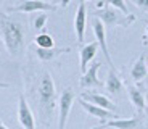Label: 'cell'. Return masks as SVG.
<instances>
[{"instance_id": "obj_16", "label": "cell", "mask_w": 148, "mask_h": 129, "mask_svg": "<svg viewBox=\"0 0 148 129\" xmlns=\"http://www.w3.org/2000/svg\"><path fill=\"white\" fill-rule=\"evenodd\" d=\"M147 73H148V70H147V65H145V57L140 55L137 60H135V63L132 65L130 77H132L135 82H140L147 77Z\"/></svg>"}, {"instance_id": "obj_18", "label": "cell", "mask_w": 148, "mask_h": 129, "mask_svg": "<svg viewBox=\"0 0 148 129\" xmlns=\"http://www.w3.org/2000/svg\"><path fill=\"white\" fill-rule=\"evenodd\" d=\"M37 47H42V48H50V47H55V41H53V37L47 32H40L37 34L36 39H34Z\"/></svg>"}, {"instance_id": "obj_8", "label": "cell", "mask_w": 148, "mask_h": 129, "mask_svg": "<svg viewBox=\"0 0 148 129\" xmlns=\"http://www.w3.org/2000/svg\"><path fill=\"white\" fill-rule=\"evenodd\" d=\"M103 128H114V129H143V116L135 115L132 118L122 119V118H114L110 121L101 123Z\"/></svg>"}, {"instance_id": "obj_26", "label": "cell", "mask_w": 148, "mask_h": 129, "mask_svg": "<svg viewBox=\"0 0 148 129\" xmlns=\"http://www.w3.org/2000/svg\"><path fill=\"white\" fill-rule=\"evenodd\" d=\"M0 129H8V128H7V126H5L2 121H0Z\"/></svg>"}, {"instance_id": "obj_12", "label": "cell", "mask_w": 148, "mask_h": 129, "mask_svg": "<svg viewBox=\"0 0 148 129\" xmlns=\"http://www.w3.org/2000/svg\"><path fill=\"white\" fill-rule=\"evenodd\" d=\"M85 21H87V8H85V2H81L74 16V31L77 36L79 42H84V34H85Z\"/></svg>"}, {"instance_id": "obj_9", "label": "cell", "mask_w": 148, "mask_h": 129, "mask_svg": "<svg viewBox=\"0 0 148 129\" xmlns=\"http://www.w3.org/2000/svg\"><path fill=\"white\" fill-rule=\"evenodd\" d=\"M92 26H93V32H95L97 44H98V47H101L105 60H106V63L110 65V66H113V61H111L110 52H108V45H106V28H105V24L98 18H93Z\"/></svg>"}, {"instance_id": "obj_3", "label": "cell", "mask_w": 148, "mask_h": 129, "mask_svg": "<svg viewBox=\"0 0 148 129\" xmlns=\"http://www.w3.org/2000/svg\"><path fill=\"white\" fill-rule=\"evenodd\" d=\"M93 16L98 18L105 24V28H114V26H121V28H129L135 23V15L127 13L124 15L121 10L113 7H100L93 11Z\"/></svg>"}, {"instance_id": "obj_15", "label": "cell", "mask_w": 148, "mask_h": 129, "mask_svg": "<svg viewBox=\"0 0 148 129\" xmlns=\"http://www.w3.org/2000/svg\"><path fill=\"white\" fill-rule=\"evenodd\" d=\"M71 52V48H56V47H50V48H42V47H37L36 48V55L40 61H52L55 60L58 55L61 53H68Z\"/></svg>"}, {"instance_id": "obj_5", "label": "cell", "mask_w": 148, "mask_h": 129, "mask_svg": "<svg viewBox=\"0 0 148 129\" xmlns=\"http://www.w3.org/2000/svg\"><path fill=\"white\" fill-rule=\"evenodd\" d=\"M56 5L44 2V0H23L16 7H10L8 11H19V13H34V11H55Z\"/></svg>"}, {"instance_id": "obj_25", "label": "cell", "mask_w": 148, "mask_h": 129, "mask_svg": "<svg viewBox=\"0 0 148 129\" xmlns=\"http://www.w3.org/2000/svg\"><path fill=\"white\" fill-rule=\"evenodd\" d=\"M60 2H61V0H50V3H53V5H56V3L60 5Z\"/></svg>"}, {"instance_id": "obj_21", "label": "cell", "mask_w": 148, "mask_h": 129, "mask_svg": "<svg viewBox=\"0 0 148 129\" xmlns=\"http://www.w3.org/2000/svg\"><path fill=\"white\" fill-rule=\"evenodd\" d=\"M130 2H132L137 8H140L142 11L148 13V0H130Z\"/></svg>"}, {"instance_id": "obj_2", "label": "cell", "mask_w": 148, "mask_h": 129, "mask_svg": "<svg viewBox=\"0 0 148 129\" xmlns=\"http://www.w3.org/2000/svg\"><path fill=\"white\" fill-rule=\"evenodd\" d=\"M0 36L11 58L23 57L26 47V29L21 21L0 11Z\"/></svg>"}, {"instance_id": "obj_1", "label": "cell", "mask_w": 148, "mask_h": 129, "mask_svg": "<svg viewBox=\"0 0 148 129\" xmlns=\"http://www.w3.org/2000/svg\"><path fill=\"white\" fill-rule=\"evenodd\" d=\"M29 94L36 102V108L44 124L52 123V115L56 105V89L53 77L48 71H40L36 77H31Z\"/></svg>"}, {"instance_id": "obj_7", "label": "cell", "mask_w": 148, "mask_h": 129, "mask_svg": "<svg viewBox=\"0 0 148 129\" xmlns=\"http://www.w3.org/2000/svg\"><path fill=\"white\" fill-rule=\"evenodd\" d=\"M101 68V61H93L92 66L82 73V77L79 79V86L82 89H92V87H101V81L98 79V70Z\"/></svg>"}, {"instance_id": "obj_13", "label": "cell", "mask_w": 148, "mask_h": 129, "mask_svg": "<svg viewBox=\"0 0 148 129\" xmlns=\"http://www.w3.org/2000/svg\"><path fill=\"white\" fill-rule=\"evenodd\" d=\"M81 99L87 100V102L93 103V105H98V107L105 108V110H116V105L108 99L106 95H101V94H97L93 90H89V92H84L81 95Z\"/></svg>"}, {"instance_id": "obj_11", "label": "cell", "mask_w": 148, "mask_h": 129, "mask_svg": "<svg viewBox=\"0 0 148 129\" xmlns=\"http://www.w3.org/2000/svg\"><path fill=\"white\" fill-rule=\"evenodd\" d=\"M79 103H81L82 108H84L90 116H95V118L101 119V123L108 121V119H114V118H118V116H119V115L111 113L110 110H105V108L98 107V105H93V103L87 102V100H84V99H79Z\"/></svg>"}, {"instance_id": "obj_20", "label": "cell", "mask_w": 148, "mask_h": 129, "mask_svg": "<svg viewBox=\"0 0 148 129\" xmlns=\"http://www.w3.org/2000/svg\"><path fill=\"white\" fill-rule=\"evenodd\" d=\"M47 19H48V15H47V13H40V15H37L36 18H34V21H32L34 29H37V31H39V29H44Z\"/></svg>"}, {"instance_id": "obj_29", "label": "cell", "mask_w": 148, "mask_h": 129, "mask_svg": "<svg viewBox=\"0 0 148 129\" xmlns=\"http://www.w3.org/2000/svg\"><path fill=\"white\" fill-rule=\"evenodd\" d=\"M93 129H97V128H93Z\"/></svg>"}, {"instance_id": "obj_28", "label": "cell", "mask_w": 148, "mask_h": 129, "mask_svg": "<svg viewBox=\"0 0 148 129\" xmlns=\"http://www.w3.org/2000/svg\"><path fill=\"white\" fill-rule=\"evenodd\" d=\"M147 99H148V95H147Z\"/></svg>"}, {"instance_id": "obj_6", "label": "cell", "mask_w": 148, "mask_h": 129, "mask_svg": "<svg viewBox=\"0 0 148 129\" xmlns=\"http://www.w3.org/2000/svg\"><path fill=\"white\" fill-rule=\"evenodd\" d=\"M18 121L23 129H36V119L24 94H19L18 99Z\"/></svg>"}, {"instance_id": "obj_22", "label": "cell", "mask_w": 148, "mask_h": 129, "mask_svg": "<svg viewBox=\"0 0 148 129\" xmlns=\"http://www.w3.org/2000/svg\"><path fill=\"white\" fill-rule=\"evenodd\" d=\"M143 41H142V44L143 45H148V26H147V29H145V34H143V37H142Z\"/></svg>"}, {"instance_id": "obj_27", "label": "cell", "mask_w": 148, "mask_h": 129, "mask_svg": "<svg viewBox=\"0 0 148 129\" xmlns=\"http://www.w3.org/2000/svg\"><path fill=\"white\" fill-rule=\"evenodd\" d=\"M81 2H87V0H81Z\"/></svg>"}, {"instance_id": "obj_17", "label": "cell", "mask_w": 148, "mask_h": 129, "mask_svg": "<svg viewBox=\"0 0 148 129\" xmlns=\"http://www.w3.org/2000/svg\"><path fill=\"white\" fill-rule=\"evenodd\" d=\"M127 94H129V99L130 102L134 103V107L137 108L138 113H143L145 111V95L138 87H134V86H129L127 87Z\"/></svg>"}, {"instance_id": "obj_4", "label": "cell", "mask_w": 148, "mask_h": 129, "mask_svg": "<svg viewBox=\"0 0 148 129\" xmlns=\"http://www.w3.org/2000/svg\"><path fill=\"white\" fill-rule=\"evenodd\" d=\"M74 90L71 87H64L60 94V100H58V107H60V115H58V129H64L66 128V121L69 116L71 107L74 103Z\"/></svg>"}, {"instance_id": "obj_19", "label": "cell", "mask_w": 148, "mask_h": 129, "mask_svg": "<svg viewBox=\"0 0 148 129\" xmlns=\"http://www.w3.org/2000/svg\"><path fill=\"white\" fill-rule=\"evenodd\" d=\"M113 7V8H118V10H121L124 15H127V13H130L129 10H127V5L124 0H101L100 3H98V8L100 7Z\"/></svg>"}, {"instance_id": "obj_23", "label": "cell", "mask_w": 148, "mask_h": 129, "mask_svg": "<svg viewBox=\"0 0 148 129\" xmlns=\"http://www.w3.org/2000/svg\"><path fill=\"white\" fill-rule=\"evenodd\" d=\"M69 2H71V0H61V2H60V7H61V8H66L68 5H69Z\"/></svg>"}, {"instance_id": "obj_14", "label": "cell", "mask_w": 148, "mask_h": 129, "mask_svg": "<svg viewBox=\"0 0 148 129\" xmlns=\"http://www.w3.org/2000/svg\"><path fill=\"white\" fill-rule=\"evenodd\" d=\"M97 50H98V44L95 42H90V44L84 45L81 48V71L84 73L87 68H89V63L93 60V57L97 55Z\"/></svg>"}, {"instance_id": "obj_10", "label": "cell", "mask_w": 148, "mask_h": 129, "mask_svg": "<svg viewBox=\"0 0 148 129\" xmlns=\"http://www.w3.org/2000/svg\"><path fill=\"white\" fill-rule=\"evenodd\" d=\"M105 89L108 90V94L114 95L116 99L121 97L122 92H124V82H122V79L119 77V74L114 71L113 66H110V71H108L106 82H105Z\"/></svg>"}, {"instance_id": "obj_24", "label": "cell", "mask_w": 148, "mask_h": 129, "mask_svg": "<svg viewBox=\"0 0 148 129\" xmlns=\"http://www.w3.org/2000/svg\"><path fill=\"white\" fill-rule=\"evenodd\" d=\"M8 87H10L8 82H0V89H8Z\"/></svg>"}]
</instances>
